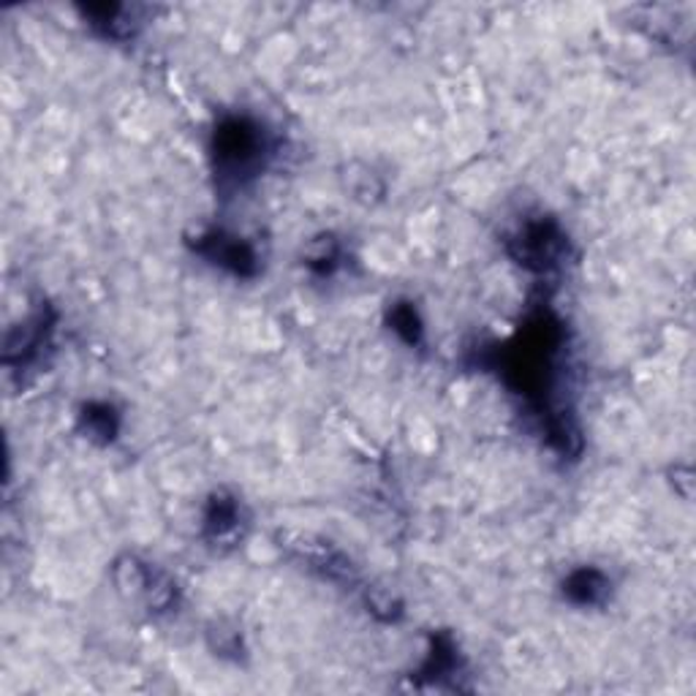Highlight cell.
<instances>
[{
  "instance_id": "obj_1",
  "label": "cell",
  "mask_w": 696,
  "mask_h": 696,
  "mask_svg": "<svg viewBox=\"0 0 696 696\" xmlns=\"http://www.w3.org/2000/svg\"><path fill=\"white\" fill-rule=\"evenodd\" d=\"M272 145L267 131L251 118H227L212 134V167L221 191L248 185L261 174Z\"/></svg>"
},
{
  "instance_id": "obj_2",
  "label": "cell",
  "mask_w": 696,
  "mask_h": 696,
  "mask_svg": "<svg viewBox=\"0 0 696 696\" xmlns=\"http://www.w3.org/2000/svg\"><path fill=\"white\" fill-rule=\"evenodd\" d=\"M509 254L517 265L534 272H552L563 265L569 254V243L563 229L552 218H528L520 223L506 240Z\"/></svg>"
},
{
  "instance_id": "obj_3",
  "label": "cell",
  "mask_w": 696,
  "mask_h": 696,
  "mask_svg": "<svg viewBox=\"0 0 696 696\" xmlns=\"http://www.w3.org/2000/svg\"><path fill=\"white\" fill-rule=\"evenodd\" d=\"M196 251L202 256L212 261V265H221L223 270L234 272L240 278H251L259 270V256H256V248L245 240L232 237V234L223 232H207L202 234L199 243H196Z\"/></svg>"
},
{
  "instance_id": "obj_4",
  "label": "cell",
  "mask_w": 696,
  "mask_h": 696,
  "mask_svg": "<svg viewBox=\"0 0 696 696\" xmlns=\"http://www.w3.org/2000/svg\"><path fill=\"white\" fill-rule=\"evenodd\" d=\"M49 327L47 310H38L33 314L25 325H20L16 330H11L5 335V346H3V365H14V367H25L30 365L33 359H38L41 349L47 346L49 341Z\"/></svg>"
},
{
  "instance_id": "obj_5",
  "label": "cell",
  "mask_w": 696,
  "mask_h": 696,
  "mask_svg": "<svg viewBox=\"0 0 696 696\" xmlns=\"http://www.w3.org/2000/svg\"><path fill=\"white\" fill-rule=\"evenodd\" d=\"M240 525H243V509L237 498L227 492H216L207 503L205 512V536L210 541H232L237 539Z\"/></svg>"
},
{
  "instance_id": "obj_6",
  "label": "cell",
  "mask_w": 696,
  "mask_h": 696,
  "mask_svg": "<svg viewBox=\"0 0 696 696\" xmlns=\"http://www.w3.org/2000/svg\"><path fill=\"white\" fill-rule=\"evenodd\" d=\"M563 594L577 607H599L610 596V577L594 566L577 569L563 583Z\"/></svg>"
},
{
  "instance_id": "obj_7",
  "label": "cell",
  "mask_w": 696,
  "mask_h": 696,
  "mask_svg": "<svg viewBox=\"0 0 696 696\" xmlns=\"http://www.w3.org/2000/svg\"><path fill=\"white\" fill-rule=\"evenodd\" d=\"M87 22L107 38H129L134 33V11L125 5H87Z\"/></svg>"
},
{
  "instance_id": "obj_8",
  "label": "cell",
  "mask_w": 696,
  "mask_h": 696,
  "mask_svg": "<svg viewBox=\"0 0 696 696\" xmlns=\"http://www.w3.org/2000/svg\"><path fill=\"white\" fill-rule=\"evenodd\" d=\"M80 427L85 432V438L98 443H109L118 436L120 416L114 411V405L109 403H87L80 414Z\"/></svg>"
},
{
  "instance_id": "obj_9",
  "label": "cell",
  "mask_w": 696,
  "mask_h": 696,
  "mask_svg": "<svg viewBox=\"0 0 696 696\" xmlns=\"http://www.w3.org/2000/svg\"><path fill=\"white\" fill-rule=\"evenodd\" d=\"M460 667L457 659V648L449 637H436L432 639V650L427 656L425 667H422L419 675L430 677V681H447V677L454 675V670Z\"/></svg>"
},
{
  "instance_id": "obj_10",
  "label": "cell",
  "mask_w": 696,
  "mask_h": 696,
  "mask_svg": "<svg viewBox=\"0 0 696 696\" xmlns=\"http://www.w3.org/2000/svg\"><path fill=\"white\" fill-rule=\"evenodd\" d=\"M341 243H338L335 237H330V234H321V237L310 240L308 248H305V265L314 272H319V276H330V272L341 265Z\"/></svg>"
},
{
  "instance_id": "obj_11",
  "label": "cell",
  "mask_w": 696,
  "mask_h": 696,
  "mask_svg": "<svg viewBox=\"0 0 696 696\" xmlns=\"http://www.w3.org/2000/svg\"><path fill=\"white\" fill-rule=\"evenodd\" d=\"M389 325H392V330L398 332L405 343H411V346H416V343L422 341V321L414 305L408 303L394 305L392 314H389Z\"/></svg>"
}]
</instances>
